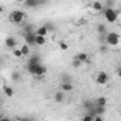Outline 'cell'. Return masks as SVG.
Segmentation results:
<instances>
[{
	"label": "cell",
	"instance_id": "cell-1",
	"mask_svg": "<svg viewBox=\"0 0 121 121\" xmlns=\"http://www.w3.org/2000/svg\"><path fill=\"white\" fill-rule=\"evenodd\" d=\"M26 17H27V14H26L23 10H13V12H10V14H9L10 22L14 23V24H22V23H24Z\"/></svg>",
	"mask_w": 121,
	"mask_h": 121
},
{
	"label": "cell",
	"instance_id": "cell-2",
	"mask_svg": "<svg viewBox=\"0 0 121 121\" xmlns=\"http://www.w3.org/2000/svg\"><path fill=\"white\" fill-rule=\"evenodd\" d=\"M118 13H120V12L115 10V9H112V7H105L104 12H103L104 19H105L108 23H115L117 19H118Z\"/></svg>",
	"mask_w": 121,
	"mask_h": 121
},
{
	"label": "cell",
	"instance_id": "cell-3",
	"mask_svg": "<svg viewBox=\"0 0 121 121\" xmlns=\"http://www.w3.org/2000/svg\"><path fill=\"white\" fill-rule=\"evenodd\" d=\"M39 64H41V58H40V56H37V54H34V56H31L30 57V60L27 61V71L30 73V74H33V71H34V69L39 66Z\"/></svg>",
	"mask_w": 121,
	"mask_h": 121
},
{
	"label": "cell",
	"instance_id": "cell-4",
	"mask_svg": "<svg viewBox=\"0 0 121 121\" xmlns=\"http://www.w3.org/2000/svg\"><path fill=\"white\" fill-rule=\"evenodd\" d=\"M105 43L108 46H117L120 43V36L117 33H114V31H108L105 34Z\"/></svg>",
	"mask_w": 121,
	"mask_h": 121
},
{
	"label": "cell",
	"instance_id": "cell-5",
	"mask_svg": "<svg viewBox=\"0 0 121 121\" xmlns=\"http://www.w3.org/2000/svg\"><path fill=\"white\" fill-rule=\"evenodd\" d=\"M108 80H110V77H108V74H107V73H104V71L98 73V74H97V77H95V83H97V84H100V86H105V84L108 83Z\"/></svg>",
	"mask_w": 121,
	"mask_h": 121
},
{
	"label": "cell",
	"instance_id": "cell-6",
	"mask_svg": "<svg viewBox=\"0 0 121 121\" xmlns=\"http://www.w3.org/2000/svg\"><path fill=\"white\" fill-rule=\"evenodd\" d=\"M24 43H27L29 46H36V31L33 33H24Z\"/></svg>",
	"mask_w": 121,
	"mask_h": 121
},
{
	"label": "cell",
	"instance_id": "cell-7",
	"mask_svg": "<svg viewBox=\"0 0 121 121\" xmlns=\"http://www.w3.org/2000/svg\"><path fill=\"white\" fill-rule=\"evenodd\" d=\"M46 73H47V69H46L43 64H39V66L34 69V71H33V74H31V76H36V77H39V78H40V77H43Z\"/></svg>",
	"mask_w": 121,
	"mask_h": 121
},
{
	"label": "cell",
	"instance_id": "cell-8",
	"mask_svg": "<svg viewBox=\"0 0 121 121\" xmlns=\"http://www.w3.org/2000/svg\"><path fill=\"white\" fill-rule=\"evenodd\" d=\"M95 13H103L104 12V9H105V6L101 3V2H98V0H95V2H93L91 3V6H90Z\"/></svg>",
	"mask_w": 121,
	"mask_h": 121
},
{
	"label": "cell",
	"instance_id": "cell-9",
	"mask_svg": "<svg viewBox=\"0 0 121 121\" xmlns=\"http://www.w3.org/2000/svg\"><path fill=\"white\" fill-rule=\"evenodd\" d=\"M24 6L29 9H36L40 6V2L39 0H24Z\"/></svg>",
	"mask_w": 121,
	"mask_h": 121
},
{
	"label": "cell",
	"instance_id": "cell-10",
	"mask_svg": "<svg viewBox=\"0 0 121 121\" xmlns=\"http://www.w3.org/2000/svg\"><path fill=\"white\" fill-rule=\"evenodd\" d=\"M3 93H4V95L9 97V98H13V95H14V90H13L10 86H3Z\"/></svg>",
	"mask_w": 121,
	"mask_h": 121
},
{
	"label": "cell",
	"instance_id": "cell-11",
	"mask_svg": "<svg viewBox=\"0 0 121 121\" xmlns=\"http://www.w3.org/2000/svg\"><path fill=\"white\" fill-rule=\"evenodd\" d=\"M64 93H66V91H63V90H60V91H57V93L54 94V100H56L57 103H63V101H64V98H66Z\"/></svg>",
	"mask_w": 121,
	"mask_h": 121
},
{
	"label": "cell",
	"instance_id": "cell-12",
	"mask_svg": "<svg viewBox=\"0 0 121 121\" xmlns=\"http://www.w3.org/2000/svg\"><path fill=\"white\" fill-rule=\"evenodd\" d=\"M22 27H23V31L24 33H33V31H36L34 30V26L33 24H30V23H22Z\"/></svg>",
	"mask_w": 121,
	"mask_h": 121
},
{
	"label": "cell",
	"instance_id": "cell-13",
	"mask_svg": "<svg viewBox=\"0 0 121 121\" xmlns=\"http://www.w3.org/2000/svg\"><path fill=\"white\" fill-rule=\"evenodd\" d=\"M91 112L95 114V115H103V114L105 112V107H104V105H97V104H95V107H94V110H93Z\"/></svg>",
	"mask_w": 121,
	"mask_h": 121
},
{
	"label": "cell",
	"instance_id": "cell-14",
	"mask_svg": "<svg viewBox=\"0 0 121 121\" xmlns=\"http://www.w3.org/2000/svg\"><path fill=\"white\" fill-rule=\"evenodd\" d=\"M36 34H40V36H47V34H48V29H47V26L44 24V26L37 27V29H36Z\"/></svg>",
	"mask_w": 121,
	"mask_h": 121
},
{
	"label": "cell",
	"instance_id": "cell-15",
	"mask_svg": "<svg viewBox=\"0 0 121 121\" xmlns=\"http://www.w3.org/2000/svg\"><path fill=\"white\" fill-rule=\"evenodd\" d=\"M47 36H40V34H36V46H44L47 39Z\"/></svg>",
	"mask_w": 121,
	"mask_h": 121
},
{
	"label": "cell",
	"instance_id": "cell-16",
	"mask_svg": "<svg viewBox=\"0 0 121 121\" xmlns=\"http://www.w3.org/2000/svg\"><path fill=\"white\" fill-rule=\"evenodd\" d=\"M60 90H63L66 93H70L73 90V83H61L60 84Z\"/></svg>",
	"mask_w": 121,
	"mask_h": 121
},
{
	"label": "cell",
	"instance_id": "cell-17",
	"mask_svg": "<svg viewBox=\"0 0 121 121\" xmlns=\"http://www.w3.org/2000/svg\"><path fill=\"white\" fill-rule=\"evenodd\" d=\"M76 57H77V58L80 60V61H81L83 64H84V63H88V61H90V58H88V54H87V53H78V54H77Z\"/></svg>",
	"mask_w": 121,
	"mask_h": 121
},
{
	"label": "cell",
	"instance_id": "cell-18",
	"mask_svg": "<svg viewBox=\"0 0 121 121\" xmlns=\"http://www.w3.org/2000/svg\"><path fill=\"white\" fill-rule=\"evenodd\" d=\"M4 44H6V47H9V48H14V47H16V39H14V37H7Z\"/></svg>",
	"mask_w": 121,
	"mask_h": 121
},
{
	"label": "cell",
	"instance_id": "cell-19",
	"mask_svg": "<svg viewBox=\"0 0 121 121\" xmlns=\"http://www.w3.org/2000/svg\"><path fill=\"white\" fill-rule=\"evenodd\" d=\"M30 47H31V46H29L27 43H23V44H22L20 48H22V51H23L24 56H29V54H30Z\"/></svg>",
	"mask_w": 121,
	"mask_h": 121
},
{
	"label": "cell",
	"instance_id": "cell-20",
	"mask_svg": "<svg viewBox=\"0 0 121 121\" xmlns=\"http://www.w3.org/2000/svg\"><path fill=\"white\" fill-rule=\"evenodd\" d=\"M12 53H13V56L16 57V58H20V57H23L24 54H23V51H22V48H12Z\"/></svg>",
	"mask_w": 121,
	"mask_h": 121
},
{
	"label": "cell",
	"instance_id": "cell-21",
	"mask_svg": "<svg viewBox=\"0 0 121 121\" xmlns=\"http://www.w3.org/2000/svg\"><path fill=\"white\" fill-rule=\"evenodd\" d=\"M95 104H97V105H104V107H105V105H107V98H105V97H98V98L95 100Z\"/></svg>",
	"mask_w": 121,
	"mask_h": 121
},
{
	"label": "cell",
	"instance_id": "cell-22",
	"mask_svg": "<svg viewBox=\"0 0 121 121\" xmlns=\"http://www.w3.org/2000/svg\"><path fill=\"white\" fill-rule=\"evenodd\" d=\"M97 31H98L100 34H107V29H105L104 24H98V26H97Z\"/></svg>",
	"mask_w": 121,
	"mask_h": 121
},
{
	"label": "cell",
	"instance_id": "cell-23",
	"mask_svg": "<svg viewBox=\"0 0 121 121\" xmlns=\"http://www.w3.org/2000/svg\"><path fill=\"white\" fill-rule=\"evenodd\" d=\"M81 64H83V63L80 61V60H78L77 57H74V58H73V67H74V69H78Z\"/></svg>",
	"mask_w": 121,
	"mask_h": 121
},
{
	"label": "cell",
	"instance_id": "cell-24",
	"mask_svg": "<svg viewBox=\"0 0 121 121\" xmlns=\"http://www.w3.org/2000/svg\"><path fill=\"white\" fill-rule=\"evenodd\" d=\"M12 80L13 81H19L20 80V73L19 71H13L12 73Z\"/></svg>",
	"mask_w": 121,
	"mask_h": 121
},
{
	"label": "cell",
	"instance_id": "cell-25",
	"mask_svg": "<svg viewBox=\"0 0 121 121\" xmlns=\"http://www.w3.org/2000/svg\"><path fill=\"white\" fill-rule=\"evenodd\" d=\"M60 50H63V51H66V50H69V44L66 43V41H60Z\"/></svg>",
	"mask_w": 121,
	"mask_h": 121
},
{
	"label": "cell",
	"instance_id": "cell-26",
	"mask_svg": "<svg viewBox=\"0 0 121 121\" xmlns=\"http://www.w3.org/2000/svg\"><path fill=\"white\" fill-rule=\"evenodd\" d=\"M63 83H71V77H69L67 74L63 76Z\"/></svg>",
	"mask_w": 121,
	"mask_h": 121
},
{
	"label": "cell",
	"instance_id": "cell-27",
	"mask_svg": "<svg viewBox=\"0 0 121 121\" xmlns=\"http://www.w3.org/2000/svg\"><path fill=\"white\" fill-rule=\"evenodd\" d=\"M46 26H47L48 31H54V24L53 23H46Z\"/></svg>",
	"mask_w": 121,
	"mask_h": 121
},
{
	"label": "cell",
	"instance_id": "cell-28",
	"mask_svg": "<svg viewBox=\"0 0 121 121\" xmlns=\"http://www.w3.org/2000/svg\"><path fill=\"white\" fill-rule=\"evenodd\" d=\"M117 76H118V77H120V78H121V67H120V69H118V70H117Z\"/></svg>",
	"mask_w": 121,
	"mask_h": 121
},
{
	"label": "cell",
	"instance_id": "cell-29",
	"mask_svg": "<svg viewBox=\"0 0 121 121\" xmlns=\"http://www.w3.org/2000/svg\"><path fill=\"white\" fill-rule=\"evenodd\" d=\"M39 2H40V4H46V2H47V0H39Z\"/></svg>",
	"mask_w": 121,
	"mask_h": 121
},
{
	"label": "cell",
	"instance_id": "cell-30",
	"mask_svg": "<svg viewBox=\"0 0 121 121\" xmlns=\"http://www.w3.org/2000/svg\"><path fill=\"white\" fill-rule=\"evenodd\" d=\"M118 12H121V9H120V10H118Z\"/></svg>",
	"mask_w": 121,
	"mask_h": 121
},
{
	"label": "cell",
	"instance_id": "cell-31",
	"mask_svg": "<svg viewBox=\"0 0 121 121\" xmlns=\"http://www.w3.org/2000/svg\"><path fill=\"white\" fill-rule=\"evenodd\" d=\"M120 67H121V66H120Z\"/></svg>",
	"mask_w": 121,
	"mask_h": 121
}]
</instances>
